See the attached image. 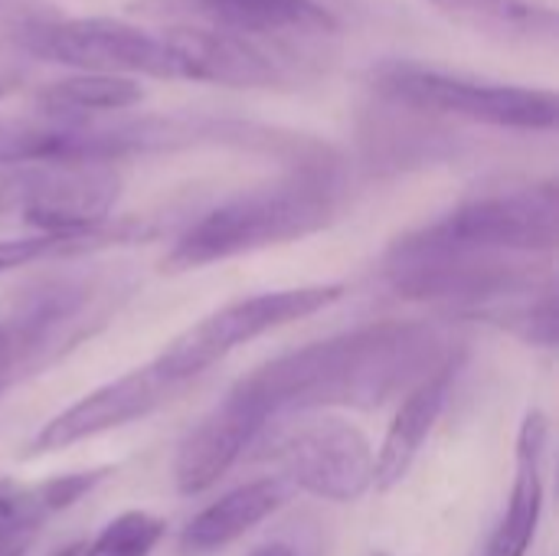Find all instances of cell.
I'll list each match as a JSON object with an SVG mask.
<instances>
[{
  "mask_svg": "<svg viewBox=\"0 0 559 556\" xmlns=\"http://www.w3.org/2000/svg\"><path fill=\"white\" fill-rule=\"evenodd\" d=\"M131 295V285L118 275H66L29 292L23 308L7 321L23 377L52 367L72 347L88 341Z\"/></svg>",
  "mask_w": 559,
  "mask_h": 556,
  "instance_id": "ba28073f",
  "label": "cell"
},
{
  "mask_svg": "<svg viewBox=\"0 0 559 556\" xmlns=\"http://www.w3.org/2000/svg\"><path fill=\"white\" fill-rule=\"evenodd\" d=\"M459 364L455 341L429 321H380L282 354L233 390L269 416L282 410H380Z\"/></svg>",
  "mask_w": 559,
  "mask_h": 556,
  "instance_id": "6da1fadb",
  "label": "cell"
},
{
  "mask_svg": "<svg viewBox=\"0 0 559 556\" xmlns=\"http://www.w3.org/2000/svg\"><path fill=\"white\" fill-rule=\"evenodd\" d=\"M347 200L344 161L298 167L200 216L164 256V272H190L242 252L295 242L328 229Z\"/></svg>",
  "mask_w": 559,
  "mask_h": 556,
  "instance_id": "7a4b0ae2",
  "label": "cell"
},
{
  "mask_svg": "<svg viewBox=\"0 0 559 556\" xmlns=\"http://www.w3.org/2000/svg\"><path fill=\"white\" fill-rule=\"evenodd\" d=\"M459 364L432 374L429 380H423L416 390H409L383 436L380 452L373 456V488L377 492H393L413 469L426 436L432 433V426L439 423L445 403H449V390L455 380Z\"/></svg>",
  "mask_w": 559,
  "mask_h": 556,
  "instance_id": "9a60e30c",
  "label": "cell"
},
{
  "mask_svg": "<svg viewBox=\"0 0 559 556\" xmlns=\"http://www.w3.org/2000/svg\"><path fill=\"white\" fill-rule=\"evenodd\" d=\"M144 98L138 79L108 75V72H75L62 75L39 88L36 105L46 115H72V118H95L108 111H124Z\"/></svg>",
  "mask_w": 559,
  "mask_h": 556,
  "instance_id": "ac0fdd59",
  "label": "cell"
},
{
  "mask_svg": "<svg viewBox=\"0 0 559 556\" xmlns=\"http://www.w3.org/2000/svg\"><path fill=\"white\" fill-rule=\"evenodd\" d=\"M559 193L554 180L485 193L459 203L436 223L393 242L403 252H504L540 256L557 249Z\"/></svg>",
  "mask_w": 559,
  "mask_h": 556,
  "instance_id": "277c9868",
  "label": "cell"
},
{
  "mask_svg": "<svg viewBox=\"0 0 559 556\" xmlns=\"http://www.w3.org/2000/svg\"><path fill=\"white\" fill-rule=\"evenodd\" d=\"M445 16L501 39H540L557 33V13L531 0H429Z\"/></svg>",
  "mask_w": 559,
  "mask_h": 556,
  "instance_id": "d6986e66",
  "label": "cell"
},
{
  "mask_svg": "<svg viewBox=\"0 0 559 556\" xmlns=\"http://www.w3.org/2000/svg\"><path fill=\"white\" fill-rule=\"evenodd\" d=\"M550 423L540 410H531L518 436V478L511 488V505L491 534L485 556H524L544 511V452Z\"/></svg>",
  "mask_w": 559,
  "mask_h": 556,
  "instance_id": "2e32d148",
  "label": "cell"
},
{
  "mask_svg": "<svg viewBox=\"0 0 559 556\" xmlns=\"http://www.w3.org/2000/svg\"><path fill=\"white\" fill-rule=\"evenodd\" d=\"M111 475V469H92V472H69V475H56V478H46L43 485L29 488L33 492V501L36 508L43 511V518H52L66 508H72L75 501H82L98 482H105Z\"/></svg>",
  "mask_w": 559,
  "mask_h": 556,
  "instance_id": "603a6c76",
  "label": "cell"
},
{
  "mask_svg": "<svg viewBox=\"0 0 559 556\" xmlns=\"http://www.w3.org/2000/svg\"><path fill=\"white\" fill-rule=\"evenodd\" d=\"M16 46L43 62L72 66L82 72L177 79L164 33H151L115 16H66L56 7H46Z\"/></svg>",
  "mask_w": 559,
  "mask_h": 556,
  "instance_id": "8992f818",
  "label": "cell"
},
{
  "mask_svg": "<svg viewBox=\"0 0 559 556\" xmlns=\"http://www.w3.org/2000/svg\"><path fill=\"white\" fill-rule=\"evenodd\" d=\"M383 275L406 301H455L462 311L554 292L550 262L504 252H403L390 246Z\"/></svg>",
  "mask_w": 559,
  "mask_h": 556,
  "instance_id": "5b68a950",
  "label": "cell"
},
{
  "mask_svg": "<svg viewBox=\"0 0 559 556\" xmlns=\"http://www.w3.org/2000/svg\"><path fill=\"white\" fill-rule=\"evenodd\" d=\"M164 39L177 79L226 88H292L305 72L321 66L318 56H311L314 49L272 46L210 26H167Z\"/></svg>",
  "mask_w": 559,
  "mask_h": 556,
  "instance_id": "30bf717a",
  "label": "cell"
},
{
  "mask_svg": "<svg viewBox=\"0 0 559 556\" xmlns=\"http://www.w3.org/2000/svg\"><path fill=\"white\" fill-rule=\"evenodd\" d=\"M370 85L383 102L429 118L449 115L514 131H554L559 121L554 88L485 82L403 59L373 66Z\"/></svg>",
  "mask_w": 559,
  "mask_h": 556,
  "instance_id": "3957f363",
  "label": "cell"
},
{
  "mask_svg": "<svg viewBox=\"0 0 559 556\" xmlns=\"http://www.w3.org/2000/svg\"><path fill=\"white\" fill-rule=\"evenodd\" d=\"M272 456L292 488H301L334 505L360 501L373 488L370 439L354 423L334 416L285 433L275 442Z\"/></svg>",
  "mask_w": 559,
  "mask_h": 556,
  "instance_id": "8fae6325",
  "label": "cell"
},
{
  "mask_svg": "<svg viewBox=\"0 0 559 556\" xmlns=\"http://www.w3.org/2000/svg\"><path fill=\"white\" fill-rule=\"evenodd\" d=\"M177 383L164 380L157 374L154 364L138 367L98 390H92L88 397H82L79 403H72L69 410H62L59 416H52L29 442L26 456H49V452H62L75 442L95 439L102 433L121 429L134 419L151 416L160 403H167L170 390Z\"/></svg>",
  "mask_w": 559,
  "mask_h": 556,
  "instance_id": "4fadbf2b",
  "label": "cell"
},
{
  "mask_svg": "<svg viewBox=\"0 0 559 556\" xmlns=\"http://www.w3.org/2000/svg\"><path fill=\"white\" fill-rule=\"evenodd\" d=\"M147 229L144 226H131V223H102L88 233H36V236H23V239H0V272L39 262V259H52V256H79V252H95L105 246H118V242H134L144 239Z\"/></svg>",
  "mask_w": 559,
  "mask_h": 556,
  "instance_id": "ffe728a7",
  "label": "cell"
},
{
  "mask_svg": "<svg viewBox=\"0 0 559 556\" xmlns=\"http://www.w3.org/2000/svg\"><path fill=\"white\" fill-rule=\"evenodd\" d=\"M373 556H386V554H373Z\"/></svg>",
  "mask_w": 559,
  "mask_h": 556,
  "instance_id": "f1b7e54d",
  "label": "cell"
},
{
  "mask_svg": "<svg viewBox=\"0 0 559 556\" xmlns=\"http://www.w3.org/2000/svg\"><path fill=\"white\" fill-rule=\"evenodd\" d=\"M36 534H10L0 541V556H26L29 544H33Z\"/></svg>",
  "mask_w": 559,
  "mask_h": 556,
  "instance_id": "484cf974",
  "label": "cell"
},
{
  "mask_svg": "<svg viewBox=\"0 0 559 556\" xmlns=\"http://www.w3.org/2000/svg\"><path fill=\"white\" fill-rule=\"evenodd\" d=\"M269 413L249 397L229 390L226 400L206 413L180 442L174 459V485L180 495L193 498L210 492L265 429Z\"/></svg>",
  "mask_w": 559,
  "mask_h": 556,
  "instance_id": "5bb4252c",
  "label": "cell"
},
{
  "mask_svg": "<svg viewBox=\"0 0 559 556\" xmlns=\"http://www.w3.org/2000/svg\"><path fill=\"white\" fill-rule=\"evenodd\" d=\"M341 298H344L341 282L301 285V288H282V292L239 298V301L206 315L183 334H177L167 344V351L154 360V367L164 380L183 383V380L203 374L206 367H213L216 360H223L226 354H233L236 347H242L275 328L305 321V318L331 308Z\"/></svg>",
  "mask_w": 559,
  "mask_h": 556,
  "instance_id": "52a82bcc",
  "label": "cell"
},
{
  "mask_svg": "<svg viewBox=\"0 0 559 556\" xmlns=\"http://www.w3.org/2000/svg\"><path fill=\"white\" fill-rule=\"evenodd\" d=\"M43 511L33 501V492L0 478V541L10 534H39L43 528Z\"/></svg>",
  "mask_w": 559,
  "mask_h": 556,
  "instance_id": "cb8c5ba5",
  "label": "cell"
},
{
  "mask_svg": "<svg viewBox=\"0 0 559 556\" xmlns=\"http://www.w3.org/2000/svg\"><path fill=\"white\" fill-rule=\"evenodd\" d=\"M249 556H305L298 547H292V544H282V541H275V544H265V547H259V551H252Z\"/></svg>",
  "mask_w": 559,
  "mask_h": 556,
  "instance_id": "4316f807",
  "label": "cell"
},
{
  "mask_svg": "<svg viewBox=\"0 0 559 556\" xmlns=\"http://www.w3.org/2000/svg\"><path fill=\"white\" fill-rule=\"evenodd\" d=\"M3 92H7V75L0 72V95H3Z\"/></svg>",
  "mask_w": 559,
  "mask_h": 556,
  "instance_id": "83f0119b",
  "label": "cell"
},
{
  "mask_svg": "<svg viewBox=\"0 0 559 556\" xmlns=\"http://www.w3.org/2000/svg\"><path fill=\"white\" fill-rule=\"evenodd\" d=\"M164 537V521L144 511L118 514L95 541L79 544L82 556H151Z\"/></svg>",
  "mask_w": 559,
  "mask_h": 556,
  "instance_id": "7402d4cb",
  "label": "cell"
},
{
  "mask_svg": "<svg viewBox=\"0 0 559 556\" xmlns=\"http://www.w3.org/2000/svg\"><path fill=\"white\" fill-rule=\"evenodd\" d=\"M462 315L472 318V321L501 328V331L521 338L524 344L557 347L559 315L554 292H540V295L514 298V301H498V305H481V308H472V311H462Z\"/></svg>",
  "mask_w": 559,
  "mask_h": 556,
  "instance_id": "44dd1931",
  "label": "cell"
},
{
  "mask_svg": "<svg viewBox=\"0 0 559 556\" xmlns=\"http://www.w3.org/2000/svg\"><path fill=\"white\" fill-rule=\"evenodd\" d=\"M118 193L111 164L0 167V216L20 213L36 233H88L108 223Z\"/></svg>",
  "mask_w": 559,
  "mask_h": 556,
  "instance_id": "9c48e42d",
  "label": "cell"
},
{
  "mask_svg": "<svg viewBox=\"0 0 559 556\" xmlns=\"http://www.w3.org/2000/svg\"><path fill=\"white\" fill-rule=\"evenodd\" d=\"M292 495V485L285 478H259L249 482L210 508H203L180 534V547L187 554H213L219 547H229L233 541L246 537L252 528H259L265 518H272Z\"/></svg>",
  "mask_w": 559,
  "mask_h": 556,
  "instance_id": "e0dca14e",
  "label": "cell"
},
{
  "mask_svg": "<svg viewBox=\"0 0 559 556\" xmlns=\"http://www.w3.org/2000/svg\"><path fill=\"white\" fill-rule=\"evenodd\" d=\"M131 13L154 20L180 16L190 26L239 33L272 46L314 49L337 33V20L318 0H134Z\"/></svg>",
  "mask_w": 559,
  "mask_h": 556,
  "instance_id": "7c38bea8",
  "label": "cell"
},
{
  "mask_svg": "<svg viewBox=\"0 0 559 556\" xmlns=\"http://www.w3.org/2000/svg\"><path fill=\"white\" fill-rule=\"evenodd\" d=\"M16 380H23L20 370V351H16V338L10 331L7 321H0V390L13 387Z\"/></svg>",
  "mask_w": 559,
  "mask_h": 556,
  "instance_id": "d4e9b609",
  "label": "cell"
}]
</instances>
